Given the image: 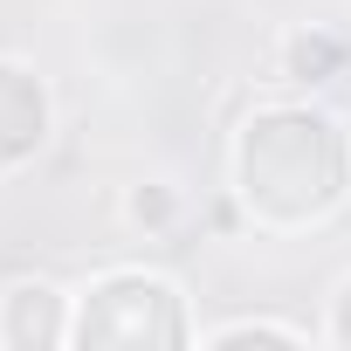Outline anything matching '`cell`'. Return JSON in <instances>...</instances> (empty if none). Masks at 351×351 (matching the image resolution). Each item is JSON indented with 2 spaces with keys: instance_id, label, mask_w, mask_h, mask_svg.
Instances as JSON below:
<instances>
[{
  "instance_id": "5b68a950",
  "label": "cell",
  "mask_w": 351,
  "mask_h": 351,
  "mask_svg": "<svg viewBox=\"0 0 351 351\" xmlns=\"http://www.w3.org/2000/svg\"><path fill=\"white\" fill-rule=\"evenodd\" d=\"M337 69H344V42H337V35L296 28V35L282 42V76H289V83H330Z\"/></svg>"
},
{
  "instance_id": "6da1fadb",
  "label": "cell",
  "mask_w": 351,
  "mask_h": 351,
  "mask_svg": "<svg viewBox=\"0 0 351 351\" xmlns=\"http://www.w3.org/2000/svg\"><path fill=\"white\" fill-rule=\"evenodd\" d=\"M234 193L255 228H317L351 193V131L317 104H262L234 131Z\"/></svg>"
},
{
  "instance_id": "277c9868",
  "label": "cell",
  "mask_w": 351,
  "mask_h": 351,
  "mask_svg": "<svg viewBox=\"0 0 351 351\" xmlns=\"http://www.w3.org/2000/svg\"><path fill=\"white\" fill-rule=\"evenodd\" d=\"M69 296L56 282H8L0 289V344H14V351H42V344H62L69 337Z\"/></svg>"
},
{
  "instance_id": "ba28073f",
  "label": "cell",
  "mask_w": 351,
  "mask_h": 351,
  "mask_svg": "<svg viewBox=\"0 0 351 351\" xmlns=\"http://www.w3.org/2000/svg\"><path fill=\"white\" fill-rule=\"evenodd\" d=\"M330 337H337V344L351 351V276L337 282V303H330Z\"/></svg>"
},
{
  "instance_id": "8992f818",
  "label": "cell",
  "mask_w": 351,
  "mask_h": 351,
  "mask_svg": "<svg viewBox=\"0 0 351 351\" xmlns=\"http://www.w3.org/2000/svg\"><path fill=\"white\" fill-rule=\"evenodd\" d=\"M124 221H131V228H145V234H165L172 221H180V200H172V186H131Z\"/></svg>"
},
{
  "instance_id": "52a82bcc",
  "label": "cell",
  "mask_w": 351,
  "mask_h": 351,
  "mask_svg": "<svg viewBox=\"0 0 351 351\" xmlns=\"http://www.w3.org/2000/svg\"><path fill=\"white\" fill-rule=\"evenodd\" d=\"M214 344H221V351H234V344H303V330L248 317V324H228V330H214Z\"/></svg>"
},
{
  "instance_id": "3957f363",
  "label": "cell",
  "mask_w": 351,
  "mask_h": 351,
  "mask_svg": "<svg viewBox=\"0 0 351 351\" xmlns=\"http://www.w3.org/2000/svg\"><path fill=\"white\" fill-rule=\"evenodd\" d=\"M49 83L28 69V62H8L0 56V172H21L42 145H49Z\"/></svg>"
},
{
  "instance_id": "7a4b0ae2",
  "label": "cell",
  "mask_w": 351,
  "mask_h": 351,
  "mask_svg": "<svg viewBox=\"0 0 351 351\" xmlns=\"http://www.w3.org/2000/svg\"><path fill=\"white\" fill-rule=\"evenodd\" d=\"M69 337L83 351H97V344L138 351V344H186L193 324H186V303H180V289H172L165 276H152V269H110V276H97L76 296Z\"/></svg>"
}]
</instances>
